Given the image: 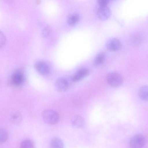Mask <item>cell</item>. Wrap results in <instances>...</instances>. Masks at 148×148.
Masks as SVG:
<instances>
[{
    "label": "cell",
    "instance_id": "8fae6325",
    "mask_svg": "<svg viewBox=\"0 0 148 148\" xmlns=\"http://www.w3.org/2000/svg\"><path fill=\"white\" fill-rule=\"evenodd\" d=\"M50 148H64L63 141L59 137H55L51 140Z\"/></svg>",
    "mask_w": 148,
    "mask_h": 148
},
{
    "label": "cell",
    "instance_id": "ffe728a7",
    "mask_svg": "<svg viewBox=\"0 0 148 148\" xmlns=\"http://www.w3.org/2000/svg\"><path fill=\"white\" fill-rule=\"evenodd\" d=\"M109 1L107 0H99L97 1V2L99 6H107Z\"/></svg>",
    "mask_w": 148,
    "mask_h": 148
},
{
    "label": "cell",
    "instance_id": "8992f818",
    "mask_svg": "<svg viewBox=\"0 0 148 148\" xmlns=\"http://www.w3.org/2000/svg\"><path fill=\"white\" fill-rule=\"evenodd\" d=\"M121 43L118 39L113 38L108 40L107 42L106 46L107 49L110 51H116L121 48Z\"/></svg>",
    "mask_w": 148,
    "mask_h": 148
},
{
    "label": "cell",
    "instance_id": "2e32d148",
    "mask_svg": "<svg viewBox=\"0 0 148 148\" xmlns=\"http://www.w3.org/2000/svg\"><path fill=\"white\" fill-rule=\"evenodd\" d=\"M8 135L6 131L0 128V143H3L7 140Z\"/></svg>",
    "mask_w": 148,
    "mask_h": 148
},
{
    "label": "cell",
    "instance_id": "7a4b0ae2",
    "mask_svg": "<svg viewBox=\"0 0 148 148\" xmlns=\"http://www.w3.org/2000/svg\"><path fill=\"white\" fill-rule=\"evenodd\" d=\"M25 80V76L23 70L21 69H19L12 74L11 77L10 82L13 85L19 86L23 84Z\"/></svg>",
    "mask_w": 148,
    "mask_h": 148
},
{
    "label": "cell",
    "instance_id": "3957f363",
    "mask_svg": "<svg viewBox=\"0 0 148 148\" xmlns=\"http://www.w3.org/2000/svg\"><path fill=\"white\" fill-rule=\"evenodd\" d=\"M107 81L111 86L116 87L119 86L123 82V79L118 73L113 72L109 73L107 76Z\"/></svg>",
    "mask_w": 148,
    "mask_h": 148
},
{
    "label": "cell",
    "instance_id": "4fadbf2b",
    "mask_svg": "<svg viewBox=\"0 0 148 148\" xmlns=\"http://www.w3.org/2000/svg\"><path fill=\"white\" fill-rule=\"evenodd\" d=\"M105 58V53L101 52L95 57L93 61V64L94 66H98L101 64L104 61Z\"/></svg>",
    "mask_w": 148,
    "mask_h": 148
},
{
    "label": "cell",
    "instance_id": "277c9868",
    "mask_svg": "<svg viewBox=\"0 0 148 148\" xmlns=\"http://www.w3.org/2000/svg\"><path fill=\"white\" fill-rule=\"evenodd\" d=\"M145 143V139L144 136L140 134H136L131 138L130 142L132 148H142Z\"/></svg>",
    "mask_w": 148,
    "mask_h": 148
},
{
    "label": "cell",
    "instance_id": "5bb4252c",
    "mask_svg": "<svg viewBox=\"0 0 148 148\" xmlns=\"http://www.w3.org/2000/svg\"><path fill=\"white\" fill-rule=\"evenodd\" d=\"M140 98L142 100L147 101L148 99V87L146 86L141 87L138 91Z\"/></svg>",
    "mask_w": 148,
    "mask_h": 148
},
{
    "label": "cell",
    "instance_id": "5b68a950",
    "mask_svg": "<svg viewBox=\"0 0 148 148\" xmlns=\"http://www.w3.org/2000/svg\"><path fill=\"white\" fill-rule=\"evenodd\" d=\"M111 14L110 10L108 6H99L97 11L98 18L102 21L108 19L110 17Z\"/></svg>",
    "mask_w": 148,
    "mask_h": 148
},
{
    "label": "cell",
    "instance_id": "ba28073f",
    "mask_svg": "<svg viewBox=\"0 0 148 148\" xmlns=\"http://www.w3.org/2000/svg\"><path fill=\"white\" fill-rule=\"evenodd\" d=\"M55 86L57 90L59 92H63L68 88V83L65 79L60 78L56 80L55 82Z\"/></svg>",
    "mask_w": 148,
    "mask_h": 148
},
{
    "label": "cell",
    "instance_id": "7c38bea8",
    "mask_svg": "<svg viewBox=\"0 0 148 148\" xmlns=\"http://www.w3.org/2000/svg\"><path fill=\"white\" fill-rule=\"evenodd\" d=\"M22 119L21 115L19 112H14L10 116V121L11 122L16 125L20 124L22 121Z\"/></svg>",
    "mask_w": 148,
    "mask_h": 148
},
{
    "label": "cell",
    "instance_id": "9a60e30c",
    "mask_svg": "<svg viewBox=\"0 0 148 148\" xmlns=\"http://www.w3.org/2000/svg\"><path fill=\"white\" fill-rule=\"evenodd\" d=\"M20 148H34V144L31 140L26 139L22 142Z\"/></svg>",
    "mask_w": 148,
    "mask_h": 148
},
{
    "label": "cell",
    "instance_id": "9c48e42d",
    "mask_svg": "<svg viewBox=\"0 0 148 148\" xmlns=\"http://www.w3.org/2000/svg\"><path fill=\"white\" fill-rule=\"evenodd\" d=\"M88 71L86 68H82L78 70L72 77V80L74 82L78 81L85 77L88 74Z\"/></svg>",
    "mask_w": 148,
    "mask_h": 148
},
{
    "label": "cell",
    "instance_id": "52a82bcc",
    "mask_svg": "<svg viewBox=\"0 0 148 148\" xmlns=\"http://www.w3.org/2000/svg\"><path fill=\"white\" fill-rule=\"evenodd\" d=\"M35 67L37 71L42 75H46L49 73V69L48 65L45 62L42 61L36 63Z\"/></svg>",
    "mask_w": 148,
    "mask_h": 148
},
{
    "label": "cell",
    "instance_id": "ac0fdd59",
    "mask_svg": "<svg viewBox=\"0 0 148 148\" xmlns=\"http://www.w3.org/2000/svg\"><path fill=\"white\" fill-rule=\"evenodd\" d=\"M6 42V38L4 34L0 31V48L5 45Z\"/></svg>",
    "mask_w": 148,
    "mask_h": 148
},
{
    "label": "cell",
    "instance_id": "6da1fadb",
    "mask_svg": "<svg viewBox=\"0 0 148 148\" xmlns=\"http://www.w3.org/2000/svg\"><path fill=\"white\" fill-rule=\"evenodd\" d=\"M42 117L44 122L49 125H54L58 122L59 117L58 113L51 110H44L42 113Z\"/></svg>",
    "mask_w": 148,
    "mask_h": 148
},
{
    "label": "cell",
    "instance_id": "30bf717a",
    "mask_svg": "<svg viewBox=\"0 0 148 148\" xmlns=\"http://www.w3.org/2000/svg\"><path fill=\"white\" fill-rule=\"evenodd\" d=\"M71 123L74 127L78 128H82L85 125L84 119L79 115L73 117L71 120Z\"/></svg>",
    "mask_w": 148,
    "mask_h": 148
},
{
    "label": "cell",
    "instance_id": "d6986e66",
    "mask_svg": "<svg viewBox=\"0 0 148 148\" xmlns=\"http://www.w3.org/2000/svg\"><path fill=\"white\" fill-rule=\"evenodd\" d=\"M51 28L49 26L44 27L42 31V34L44 37L47 36L50 34Z\"/></svg>",
    "mask_w": 148,
    "mask_h": 148
},
{
    "label": "cell",
    "instance_id": "e0dca14e",
    "mask_svg": "<svg viewBox=\"0 0 148 148\" xmlns=\"http://www.w3.org/2000/svg\"><path fill=\"white\" fill-rule=\"evenodd\" d=\"M79 16L77 14H74L71 15L68 20V23L70 25H73L79 20Z\"/></svg>",
    "mask_w": 148,
    "mask_h": 148
}]
</instances>
